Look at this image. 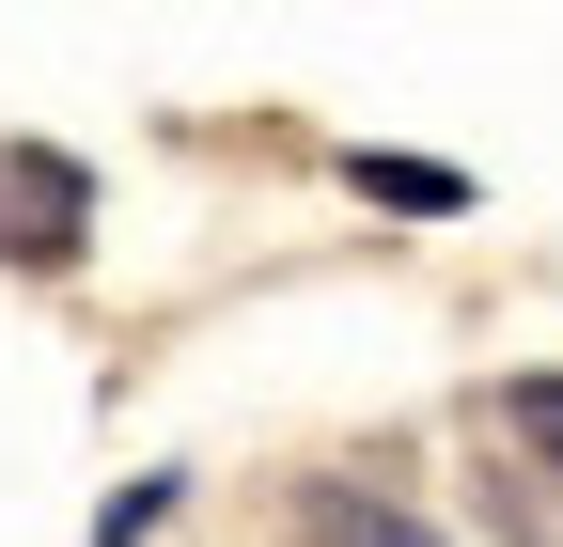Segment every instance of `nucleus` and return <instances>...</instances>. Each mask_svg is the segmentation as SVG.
Returning <instances> with one entry per match:
<instances>
[{
    "mask_svg": "<svg viewBox=\"0 0 563 547\" xmlns=\"http://www.w3.org/2000/svg\"><path fill=\"white\" fill-rule=\"evenodd\" d=\"M79 250H95V172H79V157H47V142H16V157H0V266L63 282Z\"/></svg>",
    "mask_w": 563,
    "mask_h": 547,
    "instance_id": "nucleus-1",
    "label": "nucleus"
},
{
    "mask_svg": "<svg viewBox=\"0 0 563 547\" xmlns=\"http://www.w3.org/2000/svg\"><path fill=\"white\" fill-rule=\"evenodd\" d=\"M361 172V203H407V220H470V172H439V157H344Z\"/></svg>",
    "mask_w": 563,
    "mask_h": 547,
    "instance_id": "nucleus-2",
    "label": "nucleus"
},
{
    "mask_svg": "<svg viewBox=\"0 0 563 547\" xmlns=\"http://www.w3.org/2000/svg\"><path fill=\"white\" fill-rule=\"evenodd\" d=\"M313 532H329V547H439L422 516H391L376 485H313Z\"/></svg>",
    "mask_w": 563,
    "mask_h": 547,
    "instance_id": "nucleus-3",
    "label": "nucleus"
},
{
    "mask_svg": "<svg viewBox=\"0 0 563 547\" xmlns=\"http://www.w3.org/2000/svg\"><path fill=\"white\" fill-rule=\"evenodd\" d=\"M501 423L548 454V485H563V376H517V391H501Z\"/></svg>",
    "mask_w": 563,
    "mask_h": 547,
    "instance_id": "nucleus-4",
    "label": "nucleus"
},
{
    "mask_svg": "<svg viewBox=\"0 0 563 547\" xmlns=\"http://www.w3.org/2000/svg\"><path fill=\"white\" fill-rule=\"evenodd\" d=\"M157 516H173V469H141V485H110V516H95V547H141Z\"/></svg>",
    "mask_w": 563,
    "mask_h": 547,
    "instance_id": "nucleus-5",
    "label": "nucleus"
}]
</instances>
